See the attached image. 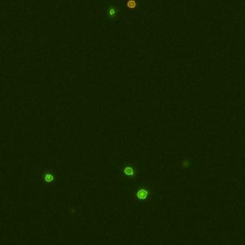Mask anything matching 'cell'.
Masks as SVG:
<instances>
[{"label":"cell","instance_id":"obj_1","mask_svg":"<svg viewBox=\"0 0 245 245\" xmlns=\"http://www.w3.org/2000/svg\"><path fill=\"white\" fill-rule=\"evenodd\" d=\"M106 14H107V17H108L111 21H115V20L119 19V16H121V11H120V9L118 8V6L111 5L108 7Z\"/></svg>","mask_w":245,"mask_h":245},{"label":"cell","instance_id":"obj_2","mask_svg":"<svg viewBox=\"0 0 245 245\" xmlns=\"http://www.w3.org/2000/svg\"><path fill=\"white\" fill-rule=\"evenodd\" d=\"M139 7V1L138 0H125V9L131 11L137 10Z\"/></svg>","mask_w":245,"mask_h":245}]
</instances>
